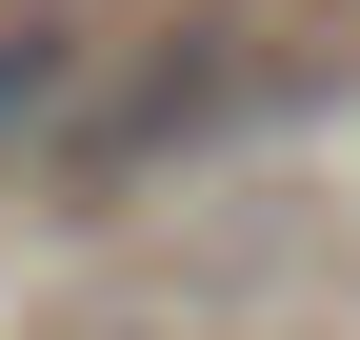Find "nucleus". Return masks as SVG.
Segmentation results:
<instances>
[{"mask_svg": "<svg viewBox=\"0 0 360 340\" xmlns=\"http://www.w3.org/2000/svg\"><path fill=\"white\" fill-rule=\"evenodd\" d=\"M220 100H260V60H240V40H180V60H141V100H120V120H80V181H141V160H160V140H200Z\"/></svg>", "mask_w": 360, "mask_h": 340, "instance_id": "f257e3e1", "label": "nucleus"}, {"mask_svg": "<svg viewBox=\"0 0 360 340\" xmlns=\"http://www.w3.org/2000/svg\"><path fill=\"white\" fill-rule=\"evenodd\" d=\"M60 80H80V40H40V20H0V160L60 120Z\"/></svg>", "mask_w": 360, "mask_h": 340, "instance_id": "f03ea898", "label": "nucleus"}]
</instances>
